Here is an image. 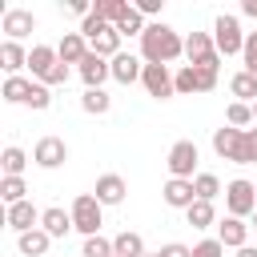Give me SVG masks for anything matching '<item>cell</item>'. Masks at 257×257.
<instances>
[{
	"label": "cell",
	"mask_w": 257,
	"mask_h": 257,
	"mask_svg": "<svg viewBox=\"0 0 257 257\" xmlns=\"http://www.w3.org/2000/svg\"><path fill=\"white\" fill-rule=\"evenodd\" d=\"M213 153L233 165H257V128H213Z\"/></svg>",
	"instance_id": "cell-1"
},
{
	"label": "cell",
	"mask_w": 257,
	"mask_h": 257,
	"mask_svg": "<svg viewBox=\"0 0 257 257\" xmlns=\"http://www.w3.org/2000/svg\"><path fill=\"white\" fill-rule=\"evenodd\" d=\"M141 56L145 64H173L177 56H185V40L169 28V24H149L145 36H141Z\"/></svg>",
	"instance_id": "cell-2"
},
{
	"label": "cell",
	"mask_w": 257,
	"mask_h": 257,
	"mask_svg": "<svg viewBox=\"0 0 257 257\" xmlns=\"http://www.w3.org/2000/svg\"><path fill=\"white\" fill-rule=\"evenodd\" d=\"M217 72H221V68H209V64H185V68L173 76V84H177V92H181V96L213 92V88H217Z\"/></svg>",
	"instance_id": "cell-3"
},
{
	"label": "cell",
	"mask_w": 257,
	"mask_h": 257,
	"mask_svg": "<svg viewBox=\"0 0 257 257\" xmlns=\"http://www.w3.org/2000/svg\"><path fill=\"white\" fill-rule=\"evenodd\" d=\"M225 209H229V217H253L257 213V185L253 181H245V177H237V181H229L225 185Z\"/></svg>",
	"instance_id": "cell-4"
},
{
	"label": "cell",
	"mask_w": 257,
	"mask_h": 257,
	"mask_svg": "<svg viewBox=\"0 0 257 257\" xmlns=\"http://www.w3.org/2000/svg\"><path fill=\"white\" fill-rule=\"evenodd\" d=\"M213 44H217L221 56H237V52H245V32H241L237 16L221 12V16L213 20Z\"/></svg>",
	"instance_id": "cell-5"
},
{
	"label": "cell",
	"mask_w": 257,
	"mask_h": 257,
	"mask_svg": "<svg viewBox=\"0 0 257 257\" xmlns=\"http://www.w3.org/2000/svg\"><path fill=\"white\" fill-rule=\"evenodd\" d=\"M100 201L92 197V193H80L76 201H72V225H76V233H84V237H96L100 233Z\"/></svg>",
	"instance_id": "cell-6"
},
{
	"label": "cell",
	"mask_w": 257,
	"mask_h": 257,
	"mask_svg": "<svg viewBox=\"0 0 257 257\" xmlns=\"http://www.w3.org/2000/svg\"><path fill=\"white\" fill-rule=\"evenodd\" d=\"M197 161H201V153H197V145L193 141H177L173 149H169V177H181V181H193L197 177Z\"/></svg>",
	"instance_id": "cell-7"
},
{
	"label": "cell",
	"mask_w": 257,
	"mask_h": 257,
	"mask_svg": "<svg viewBox=\"0 0 257 257\" xmlns=\"http://www.w3.org/2000/svg\"><path fill=\"white\" fill-rule=\"evenodd\" d=\"M185 56H189V64L221 68V52H217V44H213L209 32H189V40H185Z\"/></svg>",
	"instance_id": "cell-8"
},
{
	"label": "cell",
	"mask_w": 257,
	"mask_h": 257,
	"mask_svg": "<svg viewBox=\"0 0 257 257\" xmlns=\"http://www.w3.org/2000/svg\"><path fill=\"white\" fill-rule=\"evenodd\" d=\"M0 32L8 36V40H24L28 32H36V16L28 12V8H4V16H0Z\"/></svg>",
	"instance_id": "cell-9"
},
{
	"label": "cell",
	"mask_w": 257,
	"mask_h": 257,
	"mask_svg": "<svg viewBox=\"0 0 257 257\" xmlns=\"http://www.w3.org/2000/svg\"><path fill=\"white\" fill-rule=\"evenodd\" d=\"M141 84H145V92H149V96H157V100H169V96L177 92L169 64H145V76H141Z\"/></svg>",
	"instance_id": "cell-10"
},
{
	"label": "cell",
	"mask_w": 257,
	"mask_h": 257,
	"mask_svg": "<svg viewBox=\"0 0 257 257\" xmlns=\"http://www.w3.org/2000/svg\"><path fill=\"white\" fill-rule=\"evenodd\" d=\"M32 161H36L40 169H60V165L68 161V145H64L60 137H40L36 149H32Z\"/></svg>",
	"instance_id": "cell-11"
},
{
	"label": "cell",
	"mask_w": 257,
	"mask_h": 257,
	"mask_svg": "<svg viewBox=\"0 0 257 257\" xmlns=\"http://www.w3.org/2000/svg\"><path fill=\"white\" fill-rule=\"evenodd\" d=\"M124 193H128V185H124V177H120V173H104V177H96L92 197H96L100 205H120V201H124Z\"/></svg>",
	"instance_id": "cell-12"
},
{
	"label": "cell",
	"mask_w": 257,
	"mask_h": 257,
	"mask_svg": "<svg viewBox=\"0 0 257 257\" xmlns=\"http://www.w3.org/2000/svg\"><path fill=\"white\" fill-rule=\"evenodd\" d=\"M161 197H165V205H169V209H189V205L197 201V189H193V181L169 177V181H165V189H161Z\"/></svg>",
	"instance_id": "cell-13"
},
{
	"label": "cell",
	"mask_w": 257,
	"mask_h": 257,
	"mask_svg": "<svg viewBox=\"0 0 257 257\" xmlns=\"http://www.w3.org/2000/svg\"><path fill=\"white\" fill-rule=\"evenodd\" d=\"M217 241L225 249H245L249 245V225L241 217H225V221H217Z\"/></svg>",
	"instance_id": "cell-14"
},
{
	"label": "cell",
	"mask_w": 257,
	"mask_h": 257,
	"mask_svg": "<svg viewBox=\"0 0 257 257\" xmlns=\"http://www.w3.org/2000/svg\"><path fill=\"white\" fill-rule=\"evenodd\" d=\"M108 76H112V60H104V56L88 52V56H84V64H80V80H84V88H100Z\"/></svg>",
	"instance_id": "cell-15"
},
{
	"label": "cell",
	"mask_w": 257,
	"mask_h": 257,
	"mask_svg": "<svg viewBox=\"0 0 257 257\" xmlns=\"http://www.w3.org/2000/svg\"><path fill=\"white\" fill-rule=\"evenodd\" d=\"M92 48H88V40L80 36V32H64V40L56 44V56H60V64H84V56H88Z\"/></svg>",
	"instance_id": "cell-16"
},
{
	"label": "cell",
	"mask_w": 257,
	"mask_h": 257,
	"mask_svg": "<svg viewBox=\"0 0 257 257\" xmlns=\"http://www.w3.org/2000/svg\"><path fill=\"white\" fill-rule=\"evenodd\" d=\"M40 217H44V213H36V205H32V201L8 205V229H16V233H32V229L40 225Z\"/></svg>",
	"instance_id": "cell-17"
},
{
	"label": "cell",
	"mask_w": 257,
	"mask_h": 257,
	"mask_svg": "<svg viewBox=\"0 0 257 257\" xmlns=\"http://www.w3.org/2000/svg\"><path fill=\"white\" fill-rule=\"evenodd\" d=\"M145 76V64L133 56V52H116L112 56V80L116 84H133V80H141Z\"/></svg>",
	"instance_id": "cell-18"
},
{
	"label": "cell",
	"mask_w": 257,
	"mask_h": 257,
	"mask_svg": "<svg viewBox=\"0 0 257 257\" xmlns=\"http://www.w3.org/2000/svg\"><path fill=\"white\" fill-rule=\"evenodd\" d=\"M56 64H60L56 48H48V44H32V52H28V68H32V76H36V80H44Z\"/></svg>",
	"instance_id": "cell-19"
},
{
	"label": "cell",
	"mask_w": 257,
	"mask_h": 257,
	"mask_svg": "<svg viewBox=\"0 0 257 257\" xmlns=\"http://www.w3.org/2000/svg\"><path fill=\"white\" fill-rule=\"evenodd\" d=\"M0 68L8 76H20V68H28V52L16 44V40H4L0 44Z\"/></svg>",
	"instance_id": "cell-20"
},
{
	"label": "cell",
	"mask_w": 257,
	"mask_h": 257,
	"mask_svg": "<svg viewBox=\"0 0 257 257\" xmlns=\"http://www.w3.org/2000/svg\"><path fill=\"white\" fill-rule=\"evenodd\" d=\"M40 229L48 233V237H68V229H76L72 225V213H64V209H44V217H40Z\"/></svg>",
	"instance_id": "cell-21"
},
{
	"label": "cell",
	"mask_w": 257,
	"mask_h": 257,
	"mask_svg": "<svg viewBox=\"0 0 257 257\" xmlns=\"http://www.w3.org/2000/svg\"><path fill=\"white\" fill-rule=\"evenodd\" d=\"M92 12H96L104 24H112V28H116V24L133 12V4H128V0H96V4H92Z\"/></svg>",
	"instance_id": "cell-22"
},
{
	"label": "cell",
	"mask_w": 257,
	"mask_h": 257,
	"mask_svg": "<svg viewBox=\"0 0 257 257\" xmlns=\"http://www.w3.org/2000/svg\"><path fill=\"white\" fill-rule=\"evenodd\" d=\"M185 221H189L193 229H209V225H217V209H213V201H193V205L185 209Z\"/></svg>",
	"instance_id": "cell-23"
},
{
	"label": "cell",
	"mask_w": 257,
	"mask_h": 257,
	"mask_svg": "<svg viewBox=\"0 0 257 257\" xmlns=\"http://www.w3.org/2000/svg\"><path fill=\"white\" fill-rule=\"evenodd\" d=\"M16 245H20V253H24V257H44V253H48V245H52V237H48L44 229H32V233H20V241H16Z\"/></svg>",
	"instance_id": "cell-24"
},
{
	"label": "cell",
	"mask_w": 257,
	"mask_h": 257,
	"mask_svg": "<svg viewBox=\"0 0 257 257\" xmlns=\"http://www.w3.org/2000/svg\"><path fill=\"white\" fill-rule=\"evenodd\" d=\"M112 253H116V257H145V241H141V233H133V229L116 233V237H112Z\"/></svg>",
	"instance_id": "cell-25"
},
{
	"label": "cell",
	"mask_w": 257,
	"mask_h": 257,
	"mask_svg": "<svg viewBox=\"0 0 257 257\" xmlns=\"http://www.w3.org/2000/svg\"><path fill=\"white\" fill-rule=\"evenodd\" d=\"M28 92H32V80H24V76H8L0 88V96L8 104H28Z\"/></svg>",
	"instance_id": "cell-26"
},
{
	"label": "cell",
	"mask_w": 257,
	"mask_h": 257,
	"mask_svg": "<svg viewBox=\"0 0 257 257\" xmlns=\"http://www.w3.org/2000/svg\"><path fill=\"white\" fill-rule=\"evenodd\" d=\"M80 108H84V112H92V116H104V112L112 108V96H108L104 88H84V96H80Z\"/></svg>",
	"instance_id": "cell-27"
},
{
	"label": "cell",
	"mask_w": 257,
	"mask_h": 257,
	"mask_svg": "<svg viewBox=\"0 0 257 257\" xmlns=\"http://www.w3.org/2000/svg\"><path fill=\"white\" fill-rule=\"evenodd\" d=\"M229 92H233V96H237L241 104H249V100H257V76H249V72L241 68V72H237V76L229 80Z\"/></svg>",
	"instance_id": "cell-28"
},
{
	"label": "cell",
	"mask_w": 257,
	"mask_h": 257,
	"mask_svg": "<svg viewBox=\"0 0 257 257\" xmlns=\"http://www.w3.org/2000/svg\"><path fill=\"white\" fill-rule=\"evenodd\" d=\"M0 165H4V177H20V173H24V165H28V157H24V149L8 145V149L0 153Z\"/></svg>",
	"instance_id": "cell-29"
},
{
	"label": "cell",
	"mask_w": 257,
	"mask_h": 257,
	"mask_svg": "<svg viewBox=\"0 0 257 257\" xmlns=\"http://www.w3.org/2000/svg\"><path fill=\"white\" fill-rule=\"evenodd\" d=\"M225 124H229V128H245V124H253V104L233 100V104L225 108Z\"/></svg>",
	"instance_id": "cell-30"
},
{
	"label": "cell",
	"mask_w": 257,
	"mask_h": 257,
	"mask_svg": "<svg viewBox=\"0 0 257 257\" xmlns=\"http://www.w3.org/2000/svg\"><path fill=\"white\" fill-rule=\"evenodd\" d=\"M193 189H197V201H213V197L221 193V181H217L213 173H197V177H193Z\"/></svg>",
	"instance_id": "cell-31"
},
{
	"label": "cell",
	"mask_w": 257,
	"mask_h": 257,
	"mask_svg": "<svg viewBox=\"0 0 257 257\" xmlns=\"http://www.w3.org/2000/svg\"><path fill=\"white\" fill-rule=\"evenodd\" d=\"M24 193H28V189H24V177H4V181H0V197H4L8 205H20V201H28Z\"/></svg>",
	"instance_id": "cell-32"
},
{
	"label": "cell",
	"mask_w": 257,
	"mask_h": 257,
	"mask_svg": "<svg viewBox=\"0 0 257 257\" xmlns=\"http://www.w3.org/2000/svg\"><path fill=\"white\" fill-rule=\"evenodd\" d=\"M80 257H116V253H112V241L96 233V237H84V249H80Z\"/></svg>",
	"instance_id": "cell-33"
},
{
	"label": "cell",
	"mask_w": 257,
	"mask_h": 257,
	"mask_svg": "<svg viewBox=\"0 0 257 257\" xmlns=\"http://www.w3.org/2000/svg\"><path fill=\"white\" fill-rule=\"evenodd\" d=\"M52 104V92H48V84H40V80H32V92H28V108H48Z\"/></svg>",
	"instance_id": "cell-34"
},
{
	"label": "cell",
	"mask_w": 257,
	"mask_h": 257,
	"mask_svg": "<svg viewBox=\"0 0 257 257\" xmlns=\"http://www.w3.org/2000/svg\"><path fill=\"white\" fill-rule=\"evenodd\" d=\"M193 257H225V245L217 237H205V241L193 245Z\"/></svg>",
	"instance_id": "cell-35"
},
{
	"label": "cell",
	"mask_w": 257,
	"mask_h": 257,
	"mask_svg": "<svg viewBox=\"0 0 257 257\" xmlns=\"http://www.w3.org/2000/svg\"><path fill=\"white\" fill-rule=\"evenodd\" d=\"M241 60H245V72L257 76V32L245 36V52H241Z\"/></svg>",
	"instance_id": "cell-36"
},
{
	"label": "cell",
	"mask_w": 257,
	"mask_h": 257,
	"mask_svg": "<svg viewBox=\"0 0 257 257\" xmlns=\"http://www.w3.org/2000/svg\"><path fill=\"white\" fill-rule=\"evenodd\" d=\"M157 253H161V257H193V249H189V245H181V241H169V245H165V249H157Z\"/></svg>",
	"instance_id": "cell-37"
},
{
	"label": "cell",
	"mask_w": 257,
	"mask_h": 257,
	"mask_svg": "<svg viewBox=\"0 0 257 257\" xmlns=\"http://www.w3.org/2000/svg\"><path fill=\"white\" fill-rule=\"evenodd\" d=\"M133 8H137V12H141V16H157V12H161V8H165V0H137V4H133Z\"/></svg>",
	"instance_id": "cell-38"
},
{
	"label": "cell",
	"mask_w": 257,
	"mask_h": 257,
	"mask_svg": "<svg viewBox=\"0 0 257 257\" xmlns=\"http://www.w3.org/2000/svg\"><path fill=\"white\" fill-rule=\"evenodd\" d=\"M64 80H68V64H56V68H52L40 84H48V88H52V84H64Z\"/></svg>",
	"instance_id": "cell-39"
},
{
	"label": "cell",
	"mask_w": 257,
	"mask_h": 257,
	"mask_svg": "<svg viewBox=\"0 0 257 257\" xmlns=\"http://www.w3.org/2000/svg\"><path fill=\"white\" fill-rule=\"evenodd\" d=\"M241 12H245V16H253V20H257V0H241Z\"/></svg>",
	"instance_id": "cell-40"
},
{
	"label": "cell",
	"mask_w": 257,
	"mask_h": 257,
	"mask_svg": "<svg viewBox=\"0 0 257 257\" xmlns=\"http://www.w3.org/2000/svg\"><path fill=\"white\" fill-rule=\"evenodd\" d=\"M237 257H257V245H245V249H237Z\"/></svg>",
	"instance_id": "cell-41"
},
{
	"label": "cell",
	"mask_w": 257,
	"mask_h": 257,
	"mask_svg": "<svg viewBox=\"0 0 257 257\" xmlns=\"http://www.w3.org/2000/svg\"><path fill=\"white\" fill-rule=\"evenodd\" d=\"M253 120H257V100H253Z\"/></svg>",
	"instance_id": "cell-42"
},
{
	"label": "cell",
	"mask_w": 257,
	"mask_h": 257,
	"mask_svg": "<svg viewBox=\"0 0 257 257\" xmlns=\"http://www.w3.org/2000/svg\"><path fill=\"white\" fill-rule=\"evenodd\" d=\"M145 257H161V253H145Z\"/></svg>",
	"instance_id": "cell-43"
},
{
	"label": "cell",
	"mask_w": 257,
	"mask_h": 257,
	"mask_svg": "<svg viewBox=\"0 0 257 257\" xmlns=\"http://www.w3.org/2000/svg\"><path fill=\"white\" fill-rule=\"evenodd\" d=\"M253 229H257V213H253Z\"/></svg>",
	"instance_id": "cell-44"
}]
</instances>
